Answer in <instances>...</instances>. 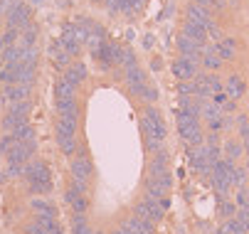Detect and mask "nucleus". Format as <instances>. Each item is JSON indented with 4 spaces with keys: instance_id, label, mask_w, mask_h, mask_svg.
<instances>
[{
    "instance_id": "obj_60",
    "label": "nucleus",
    "mask_w": 249,
    "mask_h": 234,
    "mask_svg": "<svg viewBox=\"0 0 249 234\" xmlns=\"http://www.w3.org/2000/svg\"><path fill=\"white\" fill-rule=\"evenodd\" d=\"M247 173H249V155H247Z\"/></svg>"
},
{
    "instance_id": "obj_42",
    "label": "nucleus",
    "mask_w": 249,
    "mask_h": 234,
    "mask_svg": "<svg viewBox=\"0 0 249 234\" xmlns=\"http://www.w3.org/2000/svg\"><path fill=\"white\" fill-rule=\"evenodd\" d=\"M237 215V205L234 202H220V217L222 219H232Z\"/></svg>"
},
{
    "instance_id": "obj_13",
    "label": "nucleus",
    "mask_w": 249,
    "mask_h": 234,
    "mask_svg": "<svg viewBox=\"0 0 249 234\" xmlns=\"http://www.w3.org/2000/svg\"><path fill=\"white\" fill-rule=\"evenodd\" d=\"M89 175H91V163H89L87 153H79V155L72 160V180L89 183Z\"/></svg>"
},
{
    "instance_id": "obj_1",
    "label": "nucleus",
    "mask_w": 249,
    "mask_h": 234,
    "mask_svg": "<svg viewBox=\"0 0 249 234\" xmlns=\"http://www.w3.org/2000/svg\"><path fill=\"white\" fill-rule=\"evenodd\" d=\"M77 123L79 121H72V118H64L59 116L57 123H54V138H57V146L64 155H74L77 153Z\"/></svg>"
},
{
    "instance_id": "obj_20",
    "label": "nucleus",
    "mask_w": 249,
    "mask_h": 234,
    "mask_svg": "<svg viewBox=\"0 0 249 234\" xmlns=\"http://www.w3.org/2000/svg\"><path fill=\"white\" fill-rule=\"evenodd\" d=\"M180 35H185V37H190V40H195V42H200V45H207V27H202V25H197V22H193V20H185V25H183V32Z\"/></svg>"
},
{
    "instance_id": "obj_59",
    "label": "nucleus",
    "mask_w": 249,
    "mask_h": 234,
    "mask_svg": "<svg viewBox=\"0 0 249 234\" xmlns=\"http://www.w3.org/2000/svg\"><path fill=\"white\" fill-rule=\"evenodd\" d=\"M3 104H5V101H3V96H0V109H3Z\"/></svg>"
},
{
    "instance_id": "obj_63",
    "label": "nucleus",
    "mask_w": 249,
    "mask_h": 234,
    "mask_svg": "<svg viewBox=\"0 0 249 234\" xmlns=\"http://www.w3.org/2000/svg\"><path fill=\"white\" fill-rule=\"evenodd\" d=\"M96 234H104V232H96Z\"/></svg>"
},
{
    "instance_id": "obj_49",
    "label": "nucleus",
    "mask_w": 249,
    "mask_h": 234,
    "mask_svg": "<svg viewBox=\"0 0 249 234\" xmlns=\"http://www.w3.org/2000/svg\"><path fill=\"white\" fill-rule=\"evenodd\" d=\"M45 229H47V234H64V229H62V224H57V219L45 224Z\"/></svg>"
},
{
    "instance_id": "obj_15",
    "label": "nucleus",
    "mask_w": 249,
    "mask_h": 234,
    "mask_svg": "<svg viewBox=\"0 0 249 234\" xmlns=\"http://www.w3.org/2000/svg\"><path fill=\"white\" fill-rule=\"evenodd\" d=\"M185 15H188V20H193V22H197V25H202V27H210L212 22H215L210 8H202V5H197V3H190L188 10H185Z\"/></svg>"
},
{
    "instance_id": "obj_47",
    "label": "nucleus",
    "mask_w": 249,
    "mask_h": 234,
    "mask_svg": "<svg viewBox=\"0 0 249 234\" xmlns=\"http://www.w3.org/2000/svg\"><path fill=\"white\" fill-rule=\"evenodd\" d=\"M18 5V0H0V15H8Z\"/></svg>"
},
{
    "instance_id": "obj_58",
    "label": "nucleus",
    "mask_w": 249,
    "mask_h": 234,
    "mask_svg": "<svg viewBox=\"0 0 249 234\" xmlns=\"http://www.w3.org/2000/svg\"><path fill=\"white\" fill-rule=\"evenodd\" d=\"M5 50V42H3V37H0V52H3Z\"/></svg>"
},
{
    "instance_id": "obj_36",
    "label": "nucleus",
    "mask_w": 249,
    "mask_h": 234,
    "mask_svg": "<svg viewBox=\"0 0 249 234\" xmlns=\"http://www.w3.org/2000/svg\"><path fill=\"white\" fill-rule=\"evenodd\" d=\"M247 178H249V173H247V168H239V165H234L232 168V187H244L247 185Z\"/></svg>"
},
{
    "instance_id": "obj_10",
    "label": "nucleus",
    "mask_w": 249,
    "mask_h": 234,
    "mask_svg": "<svg viewBox=\"0 0 249 234\" xmlns=\"http://www.w3.org/2000/svg\"><path fill=\"white\" fill-rule=\"evenodd\" d=\"M25 180H50V168L47 163L40 160V158H32L25 163Z\"/></svg>"
},
{
    "instance_id": "obj_30",
    "label": "nucleus",
    "mask_w": 249,
    "mask_h": 234,
    "mask_svg": "<svg viewBox=\"0 0 249 234\" xmlns=\"http://www.w3.org/2000/svg\"><path fill=\"white\" fill-rule=\"evenodd\" d=\"M27 190L32 195H50L52 192V180H27Z\"/></svg>"
},
{
    "instance_id": "obj_41",
    "label": "nucleus",
    "mask_w": 249,
    "mask_h": 234,
    "mask_svg": "<svg viewBox=\"0 0 249 234\" xmlns=\"http://www.w3.org/2000/svg\"><path fill=\"white\" fill-rule=\"evenodd\" d=\"M69 207H72L74 212H79V215H84V212H87V207H89L87 195H77V197L72 200V205H69Z\"/></svg>"
},
{
    "instance_id": "obj_38",
    "label": "nucleus",
    "mask_w": 249,
    "mask_h": 234,
    "mask_svg": "<svg viewBox=\"0 0 249 234\" xmlns=\"http://www.w3.org/2000/svg\"><path fill=\"white\" fill-rule=\"evenodd\" d=\"M15 143H18V141H15V136H13V133L8 131L5 136L0 138V155H8V153L15 148Z\"/></svg>"
},
{
    "instance_id": "obj_4",
    "label": "nucleus",
    "mask_w": 249,
    "mask_h": 234,
    "mask_svg": "<svg viewBox=\"0 0 249 234\" xmlns=\"http://www.w3.org/2000/svg\"><path fill=\"white\" fill-rule=\"evenodd\" d=\"M170 72H173V77H175L178 82H193V79L200 74V72H197V59L180 54L178 59H173Z\"/></svg>"
},
{
    "instance_id": "obj_11",
    "label": "nucleus",
    "mask_w": 249,
    "mask_h": 234,
    "mask_svg": "<svg viewBox=\"0 0 249 234\" xmlns=\"http://www.w3.org/2000/svg\"><path fill=\"white\" fill-rule=\"evenodd\" d=\"M175 47H178V52H180V54L193 57V59H197V62H200L202 54H205V45H200V42H195V40H190V37H185V35L178 37Z\"/></svg>"
},
{
    "instance_id": "obj_57",
    "label": "nucleus",
    "mask_w": 249,
    "mask_h": 234,
    "mask_svg": "<svg viewBox=\"0 0 249 234\" xmlns=\"http://www.w3.org/2000/svg\"><path fill=\"white\" fill-rule=\"evenodd\" d=\"M30 3H32V5H42V3H45V0H30Z\"/></svg>"
},
{
    "instance_id": "obj_61",
    "label": "nucleus",
    "mask_w": 249,
    "mask_h": 234,
    "mask_svg": "<svg viewBox=\"0 0 249 234\" xmlns=\"http://www.w3.org/2000/svg\"><path fill=\"white\" fill-rule=\"evenodd\" d=\"M91 3H96V5H99V3H104V0H91Z\"/></svg>"
},
{
    "instance_id": "obj_22",
    "label": "nucleus",
    "mask_w": 249,
    "mask_h": 234,
    "mask_svg": "<svg viewBox=\"0 0 249 234\" xmlns=\"http://www.w3.org/2000/svg\"><path fill=\"white\" fill-rule=\"evenodd\" d=\"M148 173H151V178H160V175L168 173V153H165V150H160V153H156V155L151 158Z\"/></svg>"
},
{
    "instance_id": "obj_54",
    "label": "nucleus",
    "mask_w": 249,
    "mask_h": 234,
    "mask_svg": "<svg viewBox=\"0 0 249 234\" xmlns=\"http://www.w3.org/2000/svg\"><path fill=\"white\" fill-rule=\"evenodd\" d=\"M170 15H173V3H168V8L160 13V20H165V17H170Z\"/></svg>"
},
{
    "instance_id": "obj_16",
    "label": "nucleus",
    "mask_w": 249,
    "mask_h": 234,
    "mask_svg": "<svg viewBox=\"0 0 249 234\" xmlns=\"http://www.w3.org/2000/svg\"><path fill=\"white\" fill-rule=\"evenodd\" d=\"M225 91H227L230 99H234V101L244 99V94H247V82H244V77H239V74H230V77L225 79Z\"/></svg>"
},
{
    "instance_id": "obj_51",
    "label": "nucleus",
    "mask_w": 249,
    "mask_h": 234,
    "mask_svg": "<svg viewBox=\"0 0 249 234\" xmlns=\"http://www.w3.org/2000/svg\"><path fill=\"white\" fill-rule=\"evenodd\" d=\"M237 111V101L234 99H227V101L222 104V114H234Z\"/></svg>"
},
{
    "instance_id": "obj_37",
    "label": "nucleus",
    "mask_w": 249,
    "mask_h": 234,
    "mask_svg": "<svg viewBox=\"0 0 249 234\" xmlns=\"http://www.w3.org/2000/svg\"><path fill=\"white\" fill-rule=\"evenodd\" d=\"M5 106H8L10 114H18V116H30V109H32L30 99L27 101H13V104H5Z\"/></svg>"
},
{
    "instance_id": "obj_14",
    "label": "nucleus",
    "mask_w": 249,
    "mask_h": 234,
    "mask_svg": "<svg viewBox=\"0 0 249 234\" xmlns=\"http://www.w3.org/2000/svg\"><path fill=\"white\" fill-rule=\"evenodd\" d=\"M168 187H170V175H168V173L160 175V178H148V180H146V195H148V197L160 200V197H165Z\"/></svg>"
},
{
    "instance_id": "obj_46",
    "label": "nucleus",
    "mask_w": 249,
    "mask_h": 234,
    "mask_svg": "<svg viewBox=\"0 0 249 234\" xmlns=\"http://www.w3.org/2000/svg\"><path fill=\"white\" fill-rule=\"evenodd\" d=\"M27 234H47V229H45V224H40L37 219H35V222L27 224Z\"/></svg>"
},
{
    "instance_id": "obj_26",
    "label": "nucleus",
    "mask_w": 249,
    "mask_h": 234,
    "mask_svg": "<svg viewBox=\"0 0 249 234\" xmlns=\"http://www.w3.org/2000/svg\"><path fill=\"white\" fill-rule=\"evenodd\" d=\"M35 45H37V27L30 22L27 27L20 30V47H35Z\"/></svg>"
},
{
    "instance_id": "obj_3",
    "label": "nucleus",
    "mask_w": 249,
    "mask_h": 234,
    "mask_svg": "<svg viewBox=\"0 0 249 234\" xmlns=\"http://www.w3.org/2000/svg\"><path fill=\"white\" fill-rule=\"evenodd\" d=\"M178 133L185 146H200L205 143V133L200 128V118L188 116L185 111H178Z\"/></svg>"
},
{
    "instance_id": "obj_44",
    "label": "nucleus",
    "mask_w": 249,
    "mask_h": 234,
    "mask_svg": "<svg viewBox=\"0 0 249 234\" xmlns=\"http://www.w3.org/2000/svg\"><path fill=\"white\" fill-rule=\"evenodd\" d=\"M207 37H210V40H215V42H220V40L225 37V35H222V30H220V25H217V22H212V25L207 27Z\"/></svg>"
},
{
    "instance_id": "obj_7",
    "label": "nucleus",
    "mask_w": 249,
    "mask_h": 234,
    "mask_svg": "<svg viewBox=\"0 0 249 234\" xmlns=\"http://www.w3.org/2000/svg\"><path fill=\"white\" fill-rule=\"evenodd\" d=\"M5 17H8V27H18V30H22V27H27L30 20H32V8L25 3V0H18V5H15Z\"/></svg>"
},
{
    "instance_id": "obj_45",
    "label": "nucleus",
    "mask_w": 249,
    "mask_h": 234,
    "mask_svg": "<svg viewBox=\"0 0 249 234\" xmlns=\"http://www.w3.org/2000/svg\"><path fill=\"white\" fill-rule=\"evenodd\" d=\"M91 37L106 40V30H104V25H101V22H96V20H91Z\"/></svg>"
},
{
    "instance_id": "obj_43",
    "label": "nucleus",
    "mask_w": 249,
    "mask_h": 234,
    "mask_svg": "<svg viewBox=\"0 0 249 234\" xmlns=\"http://www.w3.org/2000/svg\"><path fill=\"white\" fill-rule=\"evenodd\" d=\"M178 94L180 96H195V82H178Z\"/></svg>"
},
{
    "instance_id": "obj_17",
    "label": "nucleus",
    "mask_w": 249,
    "mask_h": 234,
    "mask_svg": "<svg viewBox=\"0 0 249 234\" xmlns=\"http://www.w3.org/2000/svg\"><path fill=\"white\" fill-rule=\"evenodd\" d=\"M121 227L128 229L131 234H153V232H156V224H153V222L141 219V217H136V215H133V217H126Z\"/></svg>"
},
{
    "instance_id": "obj_40",
    "label": "nucleus",
    "mask_w": 249,
    "mask_h": 234,
    "mask_svg": "<svg viewBox=\"0 0 249 234\" xmlns=\"http://www.w3.org/2000/svg\"><path fill=\"white\" fill-rule=\"evenodd\" d=\"M237 126H239V138H247L249 136V116L247 114H237Z\"/></svg>"
},
{
    "instance_id": "obj_5",
    "label": "nucleus",
    "mask_w": 249,
    "mask_h": 234,
    "mask_svg": "<svg viewBox=\"0 0 249 234\" xmlns=\"http://www.w3.org/2000/svg\"><path fill=\"white\" fill-rule=\"evenodd\" d=\"M163 207H160V200H156V197H143L141 202L136 205V217H141V219H148V222H153V224H158L160 219H163Z\"/></svg>"
},
{
    "instance_id": "obj_23",
    "label": "nucleus",
    "mask_w": 249,
    "mask_h": 234,
    "mask_svg": "<svg viewBox=\"0 0 249 234\" xmlns=\"http://www.w3.org/2000/svg\"><path fill=\"white\" fill-rule=\"evenodd\" d=\"M195 82L205 84V86H207L212 94L225 91V84H222V79L217 77V72H202V74H197V77H195Z\"/></svg>"
},
{
    "instance_id": "obj_33",
    "label": "nucleus",
    "mask_w": 249,
    "mask_h": 234,
    "mask_svg": "<svg viewBox=\"0 0 249 234\" xmlns=\"http://www.w3.org/2000/svg\"><path fill=\"white\" fill-rule=\"evenodd\" d=\"M20 54H22V47L10 45V47H5L3 52H0V59H3V64H10V62H20Z\"/></svg>"
},
{
    "instance_id": "obj_35",
    "label": "nucleus",
    "mask_w": 249,
    "mask_h": 234,
    "mask_svg": "<svg viewBox=\"0 0 249 234\" xmlns=\"http://www.w3.org/2000/svg\"><path fill=\"white\" fill-rule=\"evenodd\" d=\"M215 54L222 59V62H232L237 57V50L234 47H227L225 42H215Z\"/></svg>"
},
{
    "instance_id": "obj_31",
    "label": "nucleus",
    "mask_w": 249,
    "mask_h": 234,
    "mask_svg": "<svg viewBox=\"0 0 249 234\" xmlns=\"http://www.w3.org/2000/svg\"><path fill=\"white\" fill-rule=\"evenodd\" d=\"M13 136H15V141L18 143H25V141H35V131H32V126L30 123H22V126H18L15 131H10Z\"/></svg>"
},
{
    "instance_id": "obj_50",
    "label": "nucleus",
    "mask_w": 249,
    "mask_h": 234,
    "mask_svg": "<svg viewBox=\"0 0 249 234\" xmlns=\"http://www.w3.org/2000/svg\"><path fill=\"white\" fill-rule=\"evenodd\" d=\"M143 99H146V101H156V99H158V89L156 86H146V94H143Z\"/></svg>"
},
{
    "instance_id": "obj_34",
    "label": "nucleus",
    "mask_w": 249,
    "mask_h": 234,
    "mask_svg": "<svg viewBox=\"0 0 249 234\" xmlns=\"http://www.w3.org/2000/svg\"><path fill=\"white\" fill-rule=\"evenodd\" d=\"M202 116H205V121H212V118H220V116H222V106H217V104H212L210 99H207V101H202Z\"/></svg>"
},
{
    "instance_id": "obj_2",
    "label": "nucleus",
    "mask_w": 249,
    "mask_h": 234,
    "mask_svg": "<svg viewBox=\"0 0 249 234\" xmlns=\"http://www.w3.org/2000/svg\"><path fill=\"white\" fill-rule=\"evenodd\" d=\"M141 128H143V138H158V141L168 138L165 118H163V114L156 106H146L143 118H141Z\"/></svg>"
},
{
    "instance_id": "obj_53",
    "label": "nucleus",
    "mask_w": 249,
    "mask_h": 234,
    "mask_svg": "<svg viewBox=\"0 0 249 234\" xmlns=\"http://www.w3.org/2000/svg\"><path fill=\"white\" fill-rule=\"evenodd\" d=\"M151 69H153V72H160V69H163V62H160V57H153V62H151Z\"/></svg>"
},
{
    "instance_id": "obj_12",
    "label": "nucleus",
    "mask_w": 249,
    "mask_h": 234,
    "mask_svg": "<svg viewBox=\"0 0 249 234\" xmlns=\"http://www.w3.org/2000/svg\"><path fill=\"white\" fill-rule=\"evenodd\" d=\"M87 74H89V69H87V64H84V62H72V64H69L67 69H64V77H62V79L77 89V86L87 79Z\"/></svg>"
},
{
    "instance_id": "obj_9",
    "label": "nucleus",
    "mask_w": 249,
    "mask_h": 234,
    "mask_svg": "<svg viewBox=\"0 0 249 234\" xmlns=\"http://www.w3.org/2000/svg\"><path fill=\"white\" fill-rule=\"evenodd\" d=\"M5 104L13 101H27L30 99V84H3V91H0Z\"/></svg>"
},
{
    "instance_id": "obj_48",
    "label": "nucleus",
    "mask_w": 249,
    "mask_h": 234,
    "mask_svg": "<svg viewBox=\"0 0 249 234\" xmlns=\"http://www.w3.org/2000/svg\"><path fill=\"white\" fill-rule=\"evenodd\" d=\"M227 99H230V96H227V91H217V94H212L210 101H212V104H217V106H222V104L227 101Z\"/></svg>"
},
{
    "instance_id": "obj_64",
    "label": "nucleus",
    "mask_w": 249,
    "mask_h": 234,
    "mask_svg": "<svg viewBox=\"0 0 249 234\" xmlns=\"http://www.w3.org/2000/svg\"><path fill=\"white\" fill-rule=\"evenodd\" d=\"M0 27H3V22H0Z\"/></svg>"
},
{
    "instance_id": "obj_27",
    "label": "nucleus",
    "mask_w": 249,
    "mask_h": 234,
    "mask_svg": "<svg viewBox=\"0 0 249 234\" xmlns=\"http://www.w3.org/2000/svg\"><path fill=\"white\" fill-rule=\"evenodd\" d=\"M37 79V67H27L20 62V72H18V84H35Z\"/></svg>"
},
{
    "instance_id": "obj_55",
    "label": "nucleus",
    "mask_w": 249,
    "mask_h": 234,
    "mask_svg": "<svg viewBox=\"0 0 249 234\" xmlns=\"http://www.w3.org/2000/svg\"><path fill=\"white\" fill-rule=\"evenodd\" d=\"M215 234H232V229H230V224L225 222V224H222V227H220V229H217Z\"/></svg>"
},
{
    "instance_id": "obj_29",
    "label": "nucleus",
    "mask_w": 249,
    "mask_h": 234,
    "mask_svg": "<svg viewBox=\"0 0 249 234\" xmlns=\"http://www.w3.org/2000/svg\"><path fill=\"white\" fill-rule=\"evenodd\" d=\"M74 94H77V89L72 84H67L64 79H57L54 82V96L57 99H74Z\"/></svg>"
},
{
    "instance_id": "obj_28",
    "label": "nucleus",
    "mask_w": 249,
    "mask_h": 234,
    "mask_svg": "<svg viewBox=\"0 0 249 234\" xmlns=\"http://www.w3.org/2000/svg\"><path fill=\"white\" fill-rule=\"evenodd\" d=\"M22 123H27V116H18V114H10V111H5L3 121H0V126H3L5 131H15Z\"/></svg>"
},
{
    "instance_id": "obj_21",
    "label": "nucleus",
    "mask_w": 249,
    "mask_h": 234,
    "mask_svg": "<svg viewBox=\"0 0 249 234\" xmlns=\"http://www.w3.org/2000/svg\"><path fill=\"white\" fill-rule=\"evenodd\" d=\"M200 64L205 67L207 72H220L225 62H222V59H220V57L215 54V45H210V42H207V45H205V54H202Z\"/></svg>"
},
{
    "instance_id": "obj_19",
    "label": "nucleus",
    "mask_w": 249,
    "mask_h": 234,
    "mask_svg": "<svg viewBox=\"0 0 249 234\" xmlns=\"http://www.w3.org/2000/svg\"><path fill=\"white\" fill-rule=\"evenodd\" d=\"M54 109L59 116L64 118H72V121H79V106H77V99H57L54 101Z\"/></svg>"
},
{
    "instance_id": "obj_39",
    "label": "nucleus",
    "mask_w": 249,
    "mask_h": 234,
    "mask_svg": "<svg viewBox=\"0 0 249 234\" xmlns=\"http://www.w3.org/2000/svg\"><path fill=\"white\" fill-rule=\"evenodd\" d=\"M0 37H3L5 47H10V45H18V40H20V30H18V27H8V30L3 32V35H0Z\"/></svg>"
},
{
    "instance_id": "obj_25",
    "label": "nucleus",
    "mask_w": 249,
    "mask_h": 234,
    "mask_svg": "<svg viewBox=\"0 0 249 234\" xmlns=\"http://www.w3.org/2000/svg\"><path fill=\"white\" fill-rule=\"evenodd\" d=\"M30 210L37 212V215H52V217H57V207L50 202V200H42V197L30 200Z\"/></svg>"
},
{
    "instance_id": "obj_6",
    "label": "nucleus",
    "mask_w": 249,
    "mask_h": 234,
    "mask_svg": "<svg viewBox=\"0 0 249 234\" xmlns=\"http://www.w3.org/2000/svg\"><path fill=\"white\" fill-rule=\"evenodd\" d=\"M126 86H128V91H131L133 96L143 99L148 82H146V72L141 69L138 64H136V67H128V69H126Z\"/></svg>"
},
{
    "instance_id": "obj_32",
    "label": "nucleus",
    "mask_w": 249,
    "mask_h": 234,
    "mask_svg": "<svg viewBox=\"0 0 249 234\" xmlns=\"http://www.w3.org/2000/svg\"><path fill=\"white\" fill-rule=\"evenodd\" d=\"M72 234H91V229L87 224V217L79 215V212L72 215Z\"/></svg>"
},
{
    "instance_id": "obj_18",
    "label": "nucleus",
    "mask_w": 249,
    "mask_h": 234,
    "mask_svg": "<svg viewBox=\"0 0 249 234\" xmlns=\"http://www.w3.org/2000/svg\"><path fill=\"white\" fill-rule=\"evenodd\" d=\"M91 57L99 62L101 69H111V67H116V64H114V47H111V42H106V40L99 45V50H96Z\"/></svg>"
},
{
    "instance_id": "obj_62",
    "label": "nucleus",
    "mask_w": 249,
    "mask_h": 234,
    "mask_svg": "<svg viewBox=\"0 0 249 234\" xmlns=\"http://www.w3.org/2000/svg\"><path fill=\"white\" fill-rule=\"evenodd\" d=\"M114 234H124V232H121V229H119V232H114Z\"/></svg>"
},
{
    "instance_id": "obj_8",
    "label": "nucleus",
    "mask_w": 249,
    "mask_h": 234,
    "mask_svg": "<svg viewBox=\"0 0 249 234\" xmlns=\"http://www.w3.org/2000/svg\"><path fill=\"white\" fill-rule=\"evenodd\" d=\"M35 150H37V141H25V143H15V148L5 155L8 163H18V165H25L27 160H32Z\"/></svg>"
},
{
    "instance_id": "obj_52",
    "label": "nucleus",
    "mask_w": 249,
    "mask_h": 234,
    "mask_svg": "<svg viewBox=\"0 0 249 234\" xmlns=\"http://www.w3.org/2000/svg\"><path fill=\"white\" fill-rule=\"evenodd\" d=\"M141 45H143V50H151L156 45V37L153 35H143V37H141Z\"/></svg>"
},
{
    "instance_id": "obj_56",
    "label": "nucleus",
    "mask_w": 249,
    "mask_h": 234,
    "mask_svg": "<svg viewBox=\"0 0 249 234\" xmlns=\"http://www.w3.org/2000/svg\"><path fill=\"white\" fill-rule=\"evenodd\" d=\"M242 143H244V153L249 155V136H247V138H242Z\"/></svg>"
},
{
    "instance_id": "obj_24",
    "label": "nucleus",
    "mask_w": 249,
    "mask_h": 234,
    "mask_svg": "<svg viewBox=\"0 0 249 234\" xmlns=\"http://www.w3.org/2000/svg\"><path fill=\"white\" fill-rule=\"evenodd\" d=\"M222 155L237 163V160L244 155V143H242V141H237V138H227V141H225V146H222Z\"/></svg>"
}]
</instances>
